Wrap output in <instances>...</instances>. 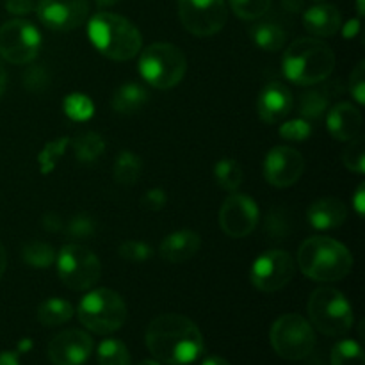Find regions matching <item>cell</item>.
<instances>
[{"instance_id":"obj_17","label":"cell","mask_w":365,"mask_h":365,"mask_svg":"<svg viewBox=\"0 0 365 365\" xmlns=\"http://www.w3.org/2000/svg\"><path fill=\"white\" fill-rule=\"evenodd\" d=\"M292 93L280 82H271L260 91L259 102H257V110L264 123H280L282 120L289 116L292 109Z\"/></svg>"},{"instance_id":"obj_11","label":"cell","mask_w":365,"mask_h":365,"mask_svg":"<svg viewBox=\"0 0 365 365\" xmlns=\"http://www.w3.org/2000/svg\"><path fill=\"white\" fill-rule=\"evenodd\" d=\"M41 34L27 20H9L0 27V56L11 64H29L38 57Z\"/></svg>"},{"instance_id":"obj_24","label":"cell","mask_w":365,"mask_h":365,"mask_svg":"<svg viewBox=\"0 0 365 365\" xmlns=\"http://www.w3.org/2000/svg\"><path fill=\"white\" fill-rule=\"evenodd\" d=\"M71 148H73L75 159L82 164H91L102 157L106 152V141L98 132H82L77 138L71 141Z\"/></svg>"},{"instance_id":"obj_22","label":"cell","mask_w":365,"mask_h":365,"mask_svg":"<svg viewBox=\"0 0 365 365\" xmlns=\"http://www.w3.org/2000/svg\"><path fill=\"white\" fill-rule=\"evenodd\" d=\"M146 102H148V91H146L141 84L127 82V84L120 86V88L116 89L110 106H113V109L116 110L118 114L130 116V114L139 113Z\"/></svg>"},{"instance_id":"obj_26","label":"cell","mask_w":365,"mask_h":365,"mask_svg":"<svg viewBox=\"0 0 365 365\" xmlns=\"http://www.w3.org/2000/svg\"><path fill=\"white\" fill-rule=\"evenodd\" d=\"M73 307L61 298H50L38 307V321L43 327H59L73 317Z\"/></svg>"},{"instance_id":"obj_32","label":"cell","mask_w":365,"mask_h":365,"mask_svg":"<svg viewBox=\"0 0 365 365\" xmlns=\"http://www.w3.org/2000/svg\"><path fill=\"white\" fill-rule=\"evenodd\" d=\"M328 106H330V100L323 91H309L302 95L299 113H302V118L309 121L319 120L323 118V114L328 113Z\"/></svg>"},{"instance_id":"obj_42","label":"cell","mask_w":365,"mask_h":365,"mask_svg":"<svg viewBox=\"0 0 365 365\" xmlns=\"http://www.w3.org/2000/svg\"><path fill=\"white\" fill-rule=\"evenodd\" d=\"M6 9L11 14L24 16V14H29L34 9V2L32 0H6Z\"/></svg>"},{"instance_id":"obj_52","label":"cell","mask_w":365,"mask_h":365,"mask_svg":"<svg viewBox=\"0 0 365 365\" xmlns=\"http://www.w3.org/2000/svg\"><path fill=\"white\" fill-rule=\"evenodd\" d=\"M359 14L360 16L364 14V0H359Z\"/></svg>"},{"instance_id":"obj_45","label":"cell","mask_w":365,"mask_h":365,"mask_svg":"<svg viewBox=\"0 0 365 365\" xmlns=\"http://www.w3.org/2000/svg\"><path fill=\"white\" fill-rule=\"evenodd\" d=\"M0 365H20L18 353L14 351H2L0 353Z\"/></svg>"},{"instance_id":"obj_27","label":"cell","mask_w":365,"mask_h":365,"mask_svg":"<svg viewBox=\"0 0 365 365\" xmlns=\"http://www.w3.org/2000/svg\"><path fill=\"white\" fill-rule=\"evenodd\" d=\"M56 250L52 245L43 241H31L21 248V259L34 269H46L56 262Z\"/></svg>"},{"instance_id":"obj_33","label":"cell","mask_w":365,"mask_h":365,"mask_svg":"<svg viewBox=\"0 0 365 365\" xmlns=\"http://www.w3.org/2000/svg\"><path fill=\"white\" fill-rule=\"evenodd\" d=\"M68 145H70V139L68 138H59L46 143L45 148H43L38 155L39 170H41L43 175H48L56 170L57 163L61 160V157H63L64 150H66Z\"/></svg>"},{"instance_id":"obj_51","label":"cell","mask_w":365,"mask_h":365,"mask_svg":"<svg viewBox=\"0 0 365 365\" xmlns=\"http://www.w3.org/2000/svg\"><path fill=\"white\" fill-rule=\"evenodd\" d=\"M138 365H160V364L153 362V360H143V362H141V364H138Z\"/></svg>"},{"instance_id":"obj_36","label":"cell","mask_w":365,"mask_h":365,"mask_svg":"<svg viewBox=\"0 0 365 365\" xmlns=\"http://www.w3.org/2000/svg\"><path fill=\"white\" fill-rule=\"evenodd\" d=\"M310 135H312V125L305 118H296V120L287 121L280 127V138H284L285 141L303 143Z\"/></svg>"},{"instance_id":"obj_2","label":"cell","mask_w":365,"mask_h":365,"mask_svg":"<svg viewBox=\"0 0 365 365\" xmlns=\"http://www.w3.org/2000/svg\"><path fill=\"white\" fill-rule=\"evenodd\" d=\"M88 34L93 46L107 59L130 61L141 52V32L130 20L120 14H95L88 24Z\"/></svg>"},{"instance_id":"obj_10","label":"cell","mask_w":365,"mask_h":365,"mask_svg":"<svg viewBox=\"0 0 365 365\" xmlns=\"http://www.w3.org/2000/svg\"><path fill=\"white\" fill-rule=\"evenodd\" d=\"M178 18L192 36L210 38L225 27L228 9L225 0H178Z\"/></svg>"},{"instance_id":"obj_7","label":"cell","mask_w":365,"mask_h":365,"mask_svg":"<svg viewBox=\"0 0 365 365\" xmlns=\"http://www.w3.org/2000/svg\"><path fill=\"white\" fill-rule=\"evenodd\" d=\"M78 321L98 335L120 330L127 321V305L113 289H95L78 303Z\"/></svg>"},{"instance_id":"obj_47","label":"cell","mask_w":365,"mask_h":365,"mask_svg":"<svg viewBox=\"0 0 365 365\" xmlns=\"http://www.w3.org/2000/svg\"><path fill=\"white\" fill-rule=\"evenodd\" d=\"M6 266H7V253H6V248H4V245L0 242V278H2L4 273H6Z\"/></svg>"},{"instance_id":"obj_29","label":"cell","mask_w":365,"mask_h":365,"mask_svg":"<svg viewBox=\"0 0 365 365\" xmlns=\"http://www.w3.org/2000/svg\"><path fill=\"white\" fill-rule=\"evenodd\" d=\"M98 365H130V353L127 346L118 339H107L96 351Z\"/></svg>"},{"instance_id":"obj_25","label":"cell","mask_w":365,"mask_h":365,"mask_svg":"<svg viewBox=\"0 0 365 365\" xmlns=\"http://www.w3.org/2000/svg\"><path fill=\"white\" fill-rule=\"evenodd\" d=\"M143 171L141 157L135 155L130 150H123L118 153L114 160L113 177L120 185H134L139 180Z\"/></svg>"},{"instance_id":"obj_20","label":"cell","mask_w":365,"mask_h":365,"mask_svg":"<svg viewBox=\"0 0 365 365\" xmlns=\"http://www.w3.org/2000/svg\"><path fill=\"white\" fill-rule=\"evenodd\" d=\"M348 207L339 198H319L307 210V220L316 230H334L344 225Z\"/></svg>"},{"instance_id":"obj_28","label":"cell","mask_w":365,"mask_h":365,"mask_svg":"<svg viewBox=\"0 0 365 365\" xmlns=\"http://www.w3.org/2000/svg\"><path fill=\"white\" fill-rule=\"evenodd\" d=\"M214 177L221 189L234 192L242 184V168L237 160L223 159L214 168Z\"/></svg>"},{"instance_id":"obj_12","label":"cell","mask_w":365,"mask_h":365,"mask_svg":"<svg viewBox=\"0 0 365 365\" xmlns=\"http://www.w3.org/2000/svg\"><path fill=\"white\" fill-rule=\"evenodd\" d=\"M294 273V259L291 253L285 250H269L253 262L250 280L260 292H277L292 280Z\"/></svg>"},{"instance_id":"obj_41","label":"cell","mask_w":365,"mask_h":365,"mask_svg":"<svg viewBox=\"0 0 365 365\" xmlns=\"http://www.w3.org/2000/svg\"><path fill=\"white\" fill-rule=\"evenodd\" d=\"M25 86H27L31 91H41L46 86V73L41 66H32L31 70H27L24 77Z\"/></svg>"},{"instance_id":"obj_38","label":"cell","mask_w":365,"mask_h":365,"mask_svg":"<svg viewBox=\"0 0 365 365\" xmlns=\"http://www.w3.org/2000/svg\"><path fill=\"white\" fill-rule=\"evenodd\" d=\"M63 230L73 239H89L96 232V225L95 221L89 216H86V214H78V216L71 217V220L64 225Z\"/></svg>"},{"instance_id":"obj_34","label":"cell","mask_w":365,"mask_h":365,"mask_svg":"<svg viewBox=\"0 0 365 365\" xmlns=\"http://www.w3.org/2000/svg\"><path fill=\"white\" fill-rule=\"evenodd\" d=\"M232 11L241 20H259L267 13L271 0H228Z\"/></svg>"},{"instance_id":"obj_8","label":"cell","mask_w":365,"mask_h":365,"mask_svg":"<svg viewBox=\"0 0 365 365\" xmlns=\"http://www.w3.org/2000/svg\"><path fill=\"white\" fill-rule=\"evenodd\" d=\"M56 259L61 282L71 291L93 289L102 277L100 259L84 245L63 246Z\"/></svg>"},{"instance_id":"obj_1","label":"cell","mask_w":365,"mask_h":365,"mask_svg":"<svg viewBox=\"0 0 365 365\" xmlns=\"http://www.w3.org/2000/svg\"><path fill=\"white\" fill-rule=\"evenodd\" d=\"M146 348L166 365H189L205 351L200 328L180 314H163L148 324Z\"/></svg>"},{"instance_id":"obj_15","label":"cell","mask_w":365,"mask_h":365,"mask_svg":"<svg viewBox=\"0 0 365 365\" xmlns=\"http://www.w3.org/2000/svg\"><path fill=\"white\" fill-rule=\"evenodd\" d=\"M305 159L291 146H274L264 159V177L273 187H291L302 178Z\"/></svg>"},{"instance_id":"obj_5","label":"cell","mask_w":365,"mask_h":365,"mask_svg":"<svg viewBox=\"0 0 365 365\" xmlns=\"http://www.w3.org/2000/svg\"><path fill=\"white\" fill-rule=\"evenodd\" d=\"M310 323L328 337H342L353 328V309L341 291L321 287L312 292L307 303Z\"/></svg>"},{"instance_id":"obj_21","label":"cell","mask_w":365,"mask_h":365,"mask_svg":"<svg viewBox=\"0 0 365 365\" xmlns=\"http://www.w3.org/2000/svg\"><path fill=\"white\" fill-rule=\"evenodd\" d=\"M303 25L310 34L317 36V38H330V36L337 34L342 27L341 11L331 4L314 6L303 14Z\"/></svg>"},{"instance_id":"obj_13","label":"cell","mask_w":365,"mask_h":365,"mask_svg":"<svg viewBox=\"0 0 365 365\" xmlns=\"http://www.w3.org/2000/svg\"><path fill=\"white\" fill-rule=\"evenodd\" d=\"M260 220L255 200L242 192H234L223 202L220 209V227L228 237L242 239L252 234Z\"/></svg>"},{"instance_id":"obj_43","label":"cell","mask_w":365,"mask_h":365,"mask_svg":"<svg viewBox=\"0 0 365 365\" xmlns=\"http://www.w3.org/2000/svg\"><path fill=\"white\" fill-rule=\"evenodd\" d=\"M43 228L48 232H59L64 228V223H63V220L57 216V214L48 212V214H45V217H43Z\"/></svg>"},{"instance_id":"obj_35","label":"cell","mask_w":365,"mask_h":365,"mask_svg":"<svg viewBox=\"0 0 365 365\" xmlns=\"http://www.w3.org/2000/svg\"><path fill=\"white\" fill-rule=\"evenodd\" d=\"M342 160H344V166L353 173H365V143L360 135L349 141L348 148L342 153Z\"/></svg>"},{"instance_id":"obj_46","label":"cell","mask_w":365,"mask_h":365,"mask_svg":"<svg viewBox=\"0 0 365 365\" xmlns=\"http://www.w3.org/2000/svg\"><path fill=\"white\" fill-rule=\"evenodd\" d=\"M359 29H360V21L359 20L349 21V24L346 25V29H344V36H346V38H353V36L359 32Z\"/></svg>"},{"instance_id":"obj_39","label":"cell","mask_w":365,"mask_h":365,"mask_svg":"<svg viewBox=\"0 0 365 365\" xmlns=\"http://www.w3.org/2000/svg\"><path fill=\"white\" fill-rule=\"evenodd\" d=\"M349 91H351L353 98H355L360 106H364L365 103V63L364 61H360V63L356 64L355 70L351 71V75H349Z\"/></svg>"},{"instance_id":"obj_37","label":"cell","mask_w":365,"mask_h":365,"mask_svg":"<svg viewBox=\"0 0 365 365\" xmlns=\"http://www.w3.org/2000/svg\"><path fill=\"white\" fill-rule=\"evenodd\" d=\"M118 252H120L121 259L128 260V262H145L153 255L152 246L143 241H134V239L121 242Z\"/></svg>"},{"instance_id":"obj_23","label":"cell","mask_w":365,"mask_h":365,"mask_svg":"<svg viewBox=\"0 0 365 365\" xmlns=\"http://www.w3.org/2000/svg\"><path fill=\"white\" fill-rule=\"evenodd\" d=\"M250 36L257 46L267 52H277L285 45L287 32L274 21H259L250 29Z\"/></svg>"},{"instance_id":"obj_40","label":"cell","mask_w":365,"mask_h":365,"mask_svg":"<svg viewBox=\"0 0 365 365\" xmlns=\"http://www.w3.org/2000/svg\"><path fill=\"white\" fill-rule=\"evenodd\" d=\"M141 203H143V207H145L146 210H152V212H157V210H160L168 203L166 191H164V189H160V187L150 189V191L145 192V196H143Z\"/></svg>"},{"instance_id":"obj_18","label":"cell","mask_w":365,"mask_h":365,"mask_svg":"<svg viewBox=\"0 0 365 365\" xmlns=\"http://www.w3.org/2000/svg\"><path fill=\"white\" fill-rule=\"evenodd\" d=\"M327 127L337 141H351L362 128V113L349 102H341L328 110Z\"/></svg>"},{"instance_id":"obj_14","label":"cell","mask_w":365,"mask_h":365,"mask_svg":"<svg viewBox=\"0 0 365 365\" xmlns=\"http://www.w3.org/2000/svg\"><path fill=\"white\" fill-rule=\"evenodd\" d=\"M36 13L46 29L68 32L81 27L88 20L89 2L88 0H38Z\"/></svg>"},{"instance_id":"obj_16","label":"cell","mask_w":365,"mask_h":365,"mask_svg":"<svg viewBox=\"0 0 365 365\" xmlns=\"http://www.w3.org/2000/svg\"><path fill=\"white\" fill-rule=\"evenodd\" d=\"M48 360L53 365H82L93 353V339L86 331L71 328L50 341Z\"/></svg>"},{"instance_id":"obj_44","label":"cell","mask_w":365,"mask_h":365,"mask_svg":"<svg viewBox=\"0 0 365 365\" xmlns=\"http://www.w3.org/2000/svg\"><path fill=\"white\" fill-rule=\"evenodd\" d=\"M364 200H365V185H359V189H356L355 192V198H353V205H355V210L360 214V216H364Z\"/></svg>"},{"instance_id":"obj_31","label":"cell","mask_w":365,"mask_h":365,"mask_svg":"<svg viewBox=\"0 0 365 365\" xmlns=\"http://www.w3.org/2000/svg\"><path fill=\"white\" fill-rule=\"evenodd\" d=\"M331 365H365L362 346L349 339L337 342L331 349Z\"/></svg>"},{"instance_id":"obj_48","label":"cell","mask_w":365,"mask_h":365,"mask_svg":"<svg viewBox=\"0 0 365 365\" xmlns=\"http://www.w3.org/2000/svg\"><path fill=\"white\" fill-rule=\"evenodd\" d=\"M202 365H230V364H228L225 359H221V356H207Z\"/></svg>"},{"instance_id":"obj_50","label":"cell","mask_w":365,"mask_h":365,"mask_svg":"<svg viewBox=\"0 0 365 365\" xmlns=\"http://www.w3.org/2000/svg\"><path fill=\"white\" fill-rule=\"evenodd\" d=\"M118 2H120V0H96V4H98L100 7H110V6H116Z\"/></svg>"},{"instance_id":"obj_4","label":"cell","mask_w":365,"mask_h":365,"mask_svg":"<svg viewBox=\"0 0 365 365\" xmlns=\"http://www.w3.org/2000/svg\"><path fill=\"white\" fill-rule=\"evenodd\" d=\"M284 75L298 86H312L327 81L335 68V53L324 41L299 38L284 53Z\"/></svg>"},{"instance_id":"obj_6","label":"cell","mask_w":365,"mask_h":365,"mask_svg":"<svg viewBox=\"0 0 365 365\" xmlns=\"http://www.w3.org/2000/svg\"><path fill=\"white\" fill-rule=\"evenodd\" d=\"M139 73L157 89H171L178 86L187 70L184 52L171 43H153L139 56Z\"/></svg>"},{"instance_id":"obj_53","label":"cell","mask_w":365,"mask_h":365,"mask_svg":"<svg viewBox=\"0 0 365 365\" xmlns=\"http://www.w3.org/2000/svg\"><path fill=\"white\" fill-rule=\"evenodd\" d=\"M317 2H319V0H317Z\"/></svg>"},{"instance_id":"obj_49","label":"cell","mask_w":365,"mask_h":365,"mask_svg":"<svg viewBox=\"0 0 365 365\" xmlns=\"http://www.w3.org/2000/svg\"><path fill=\"white\" fill-rule=\"evenodd\" d=\"M6 86H7V73L6 70H4L2 63H0V96H2L4 91H6Z\"/></svg>"},{"instance_id":"obj_30","label":"cell","mask_w":365,"mask_h":365,"mask_svg":"<svg viewBox=\"0 0 365 365\" xmlns=\"http://www.w3.org/2000/svg\"><path fill=\"white\" fill-rule=\"evenodd\" d=\"M64 114L73 121H88L95 114V103L84 93H71L63 102Z\"/></svg>"},{"instance_id":"obj_19","label":"cell","mask_w":365,"mask_h":365,"mask_svg":"<svg viewBox=\"0 0 365 365\" xmlns=\"http://www.w3.org/2000/svg\"><path fill=\"white\" fill-rule=\"evenodd\" d=\"M202 246L200 234L195 230H178L160 242V257L171 264H182L196 257Z\"/></svg>"},{"instance_id":"obj_9","label":"cell","mask_w":365,"mask_h":365,"mask_svg":"<svg viewBox=\"0 0 365 365\" xmlns=\"http://www.w3.org/2000/svg\"><path fill=\"white\" fill-rule=\"evenodd\" d=\"M271 346L285 360H303L316 346L314 328L305 317L298 314H285L278 317L269 331Z\"/></svg>"},{"instance_id":"obj_3","label":"cell","mask_w":365,"mask_h":365,"mask_svg":"<svg viewBox=\"0 0 365 365\" xmlns=\"http://www.w3.org/2000/svg\"><path fill=\"white\" fill-rule=\"evenodd\" d=\"M298 266L314 282L344 280L353 269V255L331 237H310L299 246Z\"/></svg>"}]
</instances>
